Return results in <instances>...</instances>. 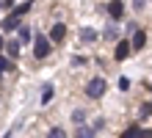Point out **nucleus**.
<instances>
[{"instance_id": "1", "label": "nucleus", "mask_w": 152, "mask_h": 138, "mask_svg": "<svg viewBox=\"0 0 152 138\" xmlns=\"http://www.w3.org/2000/svg\"><path fill=\"white\" fill-rule=\"evenodd\" d=\"M86 94L91 97V99H100L105 94V80L102 77H91V80H88V86H86Z\"/></svg>"}, {"instance_id": "2", "label": "nucleus", "mask_w": 152, "mask_h": 138, "mask_svg": "<svg viewBox=\"0 0 152 138\" xmlns=\"http://www.w3.org/2000/svg\"><path fill=\"white\" fill-rule=\"evenodd\" d=\"M33 55H36V58H47L50 55V42L44 39V36H36V39H33Z\"/></svg>"}, {"instance_id": "3", "label": "nucleus", "mask_w": 152, "mask_h": 138, "mask_svg": "<svg viewBox=\"0 0 152 138\" xmlns=\"http://www.w3.org/2000/svg\"><path fill=\"white\" fill-rule=\"evenodd\" d=\"M130 55V42H119L116 44V61H124Z\"/></svg>"}, {"instance_id": "4", "label": "nucleus", "mask_w": 152, "mask_h": 138, "mask_svg": "<svg viewBox=\"0 0 152 138\" xmlns=\"http://www.w3.org/2000/svg\"><path fill=\"white\" fill-rule=\"evenodd\" d=\"M0 28H3V31H17V28H20V17H6L3 22H0Z\"/></svg>"}, {"instance_id": "5", "label": "nucleus", "mask_w": 152, "mask_h": 138, "mask_svg": "<svg viewBox=\"0 0 152 138\" xmlns=\"http://www.w3.org/2000/svg\"><path fill=\"white\" fill-rule=\"evenodd\" d=\"M64 36H66V28H64V25H61V22L53 25V31H50V39H53V42H61Z\"/></svg>"}, {"instance_id": "6", "label": "nucleus", "mask_w": 152, "mask_h": 138, "mask_svg": "<svg viewBox=\"0 0 152 138\" xmlns=\"http://www.w3.org/2000/svg\"><path fill=\"white\" fill-rule=\"evenodd\" d=\"M108 11H111V17H113V20H119V17L124 14V6H122V0H113V3L108 6Z\"/></svg>"}, {"instance_id": "7", "label": "nucleus", "mask_w": 152, "mask_h": 138, "mask_svg": "<svg viewBox=\"0 0 152 138\" xmlns=\"http://www.w3.org/2000/svg\"><path fill=\"white\" fill-rule=\"evenodd\" d=\"M144 44H147V36L141 33V31H136V36H133V44H130V47H136V50H141V47H144Z\"/></svg>"}, {"instance_id": "8", "label": "nucleus", "mask_w": 152, "mask_h": 138, "mask_svg": "<svg viewBox=\"0 0 152 138\" xmlns=\"http://www.w3.org/2000/svg\"><path fill=\"white\" fill-rule=\"evenodd\" d=\"M75 138H94V130H91V127H83V124H80L77 133H75Z\"/></svg>"}, {"instance_id": "9", "label": "nucleus", "mask_w": 152, "mask_h": 138, "mask_svg": "<svg viewBox=\"0 0 152 138\" xmlns=\"http://www.w3.org/2000/svg\"><path fill=\"white\" fill-rule=\"evenodd\" d=\"M31 39H33V31H31V28H20V42L28 44Z\"/></svg>"}, {"instance_id": "10", "label": "nucleus", "mask_w": 152, "mask_h": 138, "mask_svg": "<svg viewBox=\"0 0 152 138\" xmlns=\"http://www.w3.org/2000/svg\"><path fill=\"white\" fill-rule=\"evenodd\" d=\"M80 39H83V42H94V39H97V33L91 31V28H83V31H80Z\"/></svg>"}, {"instance_id": "11", "label": "nucleus", "mask_w": 152, "mask_h": 138, "mask_svg": "<svg viewBox=\"0 0 152 138\" xmlns=\"http://www.w3.org/2000/svg\"><path fill=\"white\" fill-rule=\"evenodd\" d=\"M3 47H6L8 55H17V53H20V42H8V44H3Z\"/></svg>"}, {"instance_id": "12", "label": "nucleus", "mask_w": 152, "mask_h": 138, "mask_svg": "<svg viewBox=\"0 0 152 138\" xmlns=\"http://www.w3.org/2000/svg\"><path fill=\"white\" fill-rule=\"evenodd\" d=\"M50 99H53V86H44V88H42V102L47 105Z\"/></svg>"}, {"instance_id": "13", "label": "nucleus", "mask_w": 152, "mask_h": 138, "mask_svg": "<svg viewBox=\"0 0 152 138\" xmlns=\"http://www.w3.org/2000/svg\"><path fill=\"white\" fill-rule=\"evenodd\" d=\"M119 138H138V127H136V124H133V127H127V130H124Z\"/></svg>"}, {"instance_id": "14", "label": "nucleus", "mask_w": 152, "mask_h": 138, "mask_svg": "<svg viewBox=\"0 0 152 138\" xmlns=\"http://www.w3.org/2000/svg\"><path fill=\"white\" fill-rule=\"evenodd\" d=\"M31 6H33V3H31V0H28V3H22V6H17V8H14V17H22V14H25V11H28V8H31Z\"/></svg>"}, {"instance_id": "15", "label": "nucleus", "mask_w": 152, "mask_h": 138, "mask_svg": "<svg viewBox=\"0 0 152 138\" xmlns=\"http://www.w3.org/2000/svg\"><path fill=\"white\" fill-rule=\"evenodd\" d=\"M47 138H66V133L64 130H61V127H53V130H50V135Z\"/></svg>"}, {"instance_id": "16", "label": "nucleus", "mask_w": 152, "mask_h": 138, "mask_svg": "<svg viewBox=\"0 0 152 138\" xmlns=\"http://www.w3.org/2000/svg\"><path fill=\"white\" fill-rule=\"evenodd\" d=\"M72 119H75V122H83V119H86V113H83V110H75V113H72Z\"/></svg>"}, {"instance_id": "17", "label": "nucleus", "mask_w": 152, "mask_h": 138, "mask_svg": "<svg viewBox=\"0 0 152 138\" xmlns=\"http://www.w3.org/2000/svg\"><path fill=\"white\" fill-rule=\"evenodd\" d=\"M105 36H108V39H116V36H119V31H116V28H108V31H105Z\"/></svg>"}, {"instance_id": "18", "label": "nucleus", "mask_w": 152, "mask_h": 138, "mask_svg": "<svg viewBox=\"0 0 152 138\" xmlns=\"http://www.w3.org/2000/svg\"><path fill=\"white\" fill-rule=\"evenodd\" d=\"M119 88H122V91H127V88H130V80H127V77H122V80H119Z\"/></svg>"}, {"instance_id": "19", "label": "nucleus", "mask_w": 152, "mask_h": 138, "mask_svg": "<svg viewBox=\"0 0 152 138\" xmlns=\"http://www.w3.org/2000/svg\"><path fill=\"white\" fill-rule=\"evenodd\" d=\"M138 138H152V130H138Z\"/></svg>"}, {"instance_id": "20", "label": "nucleus", "mask_w": 152, "mask_h": 138, "mask_svg": "<svg viewBox=\"0 0 152 138\" xmlns=\"http://www.w3.org/2000/svg\"><path fill=\"white\" fill-rule=\"evenodd\" d=\"M133 6H136L138 11H141V8H144V0H133Z\"/></svg>"}, {"instance_id": "21", "label": "nucleus", "mask_w": 152, "mask_h": 138, "mask_svg": "<svg viewBox=\"0 0 152 138\" xmlns=\"http://www.w3.org/2000/svg\"><path fill=\"white\" fill-rule=\"evenodd\" d=\"M8 69V61H3V58H0V72H6Z\"/></svg>"}, {"instance_id": "22", "label": "nucleus", "mask_w": 152, "mask_h": 138, "mask_svg": "<svg viewBox=\"0 0 152 138\" xmlns=\"http://www.w3.org/2000/svg\"><path fill=\"white\" fill-rule=\"evenodd\" d=\"M11 135H14V130H8V133H6V135H3V138H11Z\"/></svg>"}, {"instance_id": "23", "label": "nucleus", "mask_w": 152, "mask_h": 138, "mask_svg": "<svg viewBox=\"0 0 152 138\" xmlns=\"http://www.w3.org/2000/svg\"><path fill=\"white\" fill-rule=\"evenodd\" d=\"M0 47H3V39H0Z\"/></svg>"}]
</instances>
